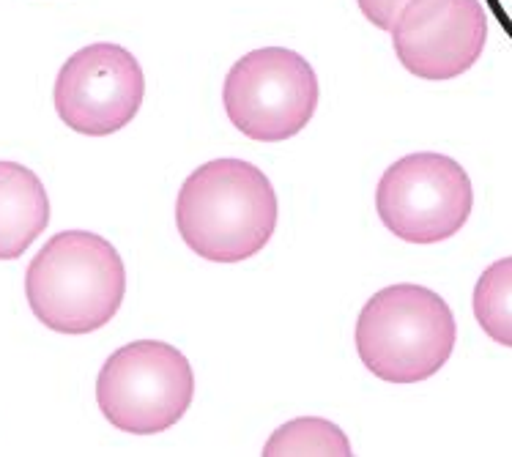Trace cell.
<instances>
[{
    "label": "cell",
    "instance_id": "cell-12",
    "mask_svg": "<svg viewBox=\"0 0 512 457\" xmlns=\"http://www.w3.org/2000/svg\"><path fill=\"white\" fill-rule=\"evenodd\" d=\"M356 3L367 22H373L381 31H392V25L400 17V11L406 9L408 0H356Z\"/></svg>",
    "mask_w": 512,
    "mask_h": 457
},
{
    "label": "cell",
    "instance_id": "cell-1",
    "mask_svg": "<svg viewBox=\"0 0 512 457\" xmlns=\"http://www.w3.org/2000/svg\"><path fill=\"white\" fill-rule=\"evenodd\" d=\"M277 217L272 181L244 159H211L178 189L181 241L211 263H241L258 255L272 241Z\"/></svg>",
    "mask_w": 512,
    "mask_h": 457
},
{
    "label": "cell",
    "instance_id": "cell-7",
    "mask_svg": "<svg viewBox=\"0 0 512 457\" xmlns=\"http://www.w3.org/2000/svg\"><path fill=\"white\" fill-rule=\"evenodd\" d=\"M146 99L140 63L121 44L99 42L63 63L53 88L58 118L72 132L107 137L135 121Z\"/></svg>",
    "mask_w": 512,
    "mask_h": 457
},
{
    "label": "cell",
    "instance_id": "cell-11",
    "mask_svg": "<svg viewBox=\"0 0 512 457\" xmlns=\"http://www.w3.org/2000/svg\"><path fill=\"white\" fill-rule=\"evenodd\" d=\"M474 318L493 343L512 348V258H502L482 271L474 285Z\"/></svg>",
    "mask_w": 512,
    "mask_h": 457
},
{
    "label": "cell",
    "instance_id": "cell-3",
    "mask_svg": "<svg viewBox=\"0 0 512 457\" xmlns=\"http://www.w3.org/2000/svg\"><path fill=\"white\" fill-rule=\"evenodd\" d=\"M458 326L450 304L425 285L373 293L356 321V354L387 384L428 381L450 362Z\"/></svg>",
    "mask_w": 512,
    "mask_h": 457
},
{
    "label": "cell",
    "instance_id": "cell-10",
    "mask_svg": "<svg viewBox=\"0 0 512 457\" xmlns=\"http://www.w3.org/2000/svg\"><path fill=\"white\" fill-rule=\"evenodd\" d=\"M348 457L351 455V441L343 430L321 419V416H299L285 422L283 427H277L266 447H263V457Z\"/></svg>",
    "mask_w": 512,
    "mask_h": 457
},
{
    "label": "cell",
    "instance_id": "cell-8",
    "mask_svg": "<svg viewBox=\"0 0 512 457\" xmlns=\"http://www.w3.org/2000/svg\"><path fill=\"white\" fill-rule=\"evenodd\" d=\"M389 33L408 74L444 83L480 61L488 14L480 0H408Z\"/></svg>",
    "mask_w": 512,
    "mask_h": 457
},
{
    "label": "cell",
    "instance_id": "cell-4",
    "mask_svg": "<svg viewBox=\"0 0 512 457\" xmlns=\"http://www.w3.org/2000/svg\"><path fill=\"white\" fill-rule=\"evenodd\" d=\"M192 397V364L159 340H137L113 351L96 378V403L105 419L132 436L165 433L187 414Z\"/></svg>",
    "mask_w": 512,
    "mask_h": 457
},
{
    "label": "cell",
    "instance_id": "cell-9",
    "mask_svg": "<svg viewBox=\"0 0 512 457\" xmlns=\"http://www.w3.org/2000/svg\"><path fill=\"white\" fill-rule=\"evenodd\" d=\"M50 222L47 189L31 167L0 162V260L28 252Z\"/></svg>",
    "mask_w": 512,
    "mask_h": 457
},
{
    "label": "cell",
    "instance_id": "cell-6",
    "mask_svg": "<svg viewBox=\"0 0 512 457\" xmlns=\"http://www.w3.org/2000/svg\"><path fill=\"white\" fill-rule=\"evenodd\" d=\"M474 189L469 173L447 154H408L384 170L376 211L384 228L408 244H439L469 222Z\"/></svg>",
    "mask_w": 512,
    "mask_h": 457
},
{
    "label": "cell",
    "instance_id": "cell-2",
    "mask_svg": "<svg viewBox=\"0 0 512 457\" xmlns=\"http://www.w3.org/2000/svg\"><path fill=\"white\" fill-rule=\"evenodd\" d=\"M124 293V260L110 241L88 230L55 233L25 274L31 312L58 334H91L107 326Z\"/></svg>",
    "mask_w": 512,
    "mask_h": 457
},
{
    "label": "cell",
    "instance_id": "cell-5",
    "mask_svg": "<svg viewBox=\"0 0 512 457\" xmlns=\"http://www.w3.org/2000/svg\"><path fill=\"white\" fill-rule=\"evenodd\" d=\"M321 85L310 61L288 47H261L230 66L222 104L230 124L258 143H283L313 121Z\"/></svg>",
    "mask_w": 512,
    "mask_h": 457
}]
</instances>
